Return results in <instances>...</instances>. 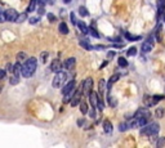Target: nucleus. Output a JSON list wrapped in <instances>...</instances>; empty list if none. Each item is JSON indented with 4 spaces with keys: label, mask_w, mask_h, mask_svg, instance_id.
I'll return each mask as SVG.
<instances>
[{
    "label": "nucleus",
    "mask_w": 165,
    "mask_h": 148,
    "mask_svg": "<svg viewBox=\"0 0 165 148\" xmlns=\"http://www.w3.org/2000/svg\"><path fill=\"white\" fill-rule=\"evenodd\" d=\"M26 19V13H22V14H18V18H17V22H23Z\"/></svg>",
    "instance_id": "31"
},
{
    "label": "nucleus",
    "mask_w": 165,
    "mask_h": 148,
    "mask_svg": "<svg viewBox=\"0 0 165 148\" xmlns=\"http://www.w3.org/2000/svg\"><path fill=\"white\" fill-rule=\"evenodd\" d=\"M78 124H79V125H81V124H84V120H79V121H78Z\"/></svg>",
    "instance_id": "42"
},
{
    "label": "nucleus",
    "mask_w": 165,
    "mask_h": 148,
    "mask_svg": "<svg viewBox=\"0 0 165 148\" xmlns=\"http://www.w3.org/2000/svg\"><path fill=\"white\" fill-rule=\"evenodd\" d=\"M63 1H65V3H70V1H71V0H63Z\"/></svg>",
    "instance_id": "43"
},
{
    "label": "nucleus",
    "mask_w": 165,
    "mask_h": 148,
    "mask_svg": "<svg viewBox=\"0 0 165 148\" xmlns=\"http://www.w3.org/2000/svg\"><path fill=\"white\" fill-rule=\"evenodd\" d=\"M81 93H83V83L80 84V88L78 90H75V93H73V96H72V99H71L72 107H76V106L80 103V101H81Z\"/></svg>",
    "instance_id": "4"
},
{
    "label": "nucleus",
    "mask_w": 165,
    "mask_h": 148,
    "mask_svg": "<svg viewBox=\"0 0 165 148\" xmlns=\"http://www.w3.org/2000/svg\"><path fill=\"white\" fill-rule=\"evenodd\" d=\"M48 19H49V21H55V17H54L53 14H50V13H49V14H48Z\"/></svg>",
    "instance_id": "38"
},
{
    "label": "nucleus",
    "mask_w": 165,
    "mask_h": 148,
    "mask_svg": "<svg viewBox=\"0 0 165 148\" xmlns=\"http://www.w3.org/2000/svg\"><path fill=\"white\" fill-rule=\"evenodd\" d=\"M164 19H165V17H164Z\"/></svg>",
    "instance_id": "45"
},
{
    "label": "nucleus",
    "mask_w": 165,
    "mask_h": 148,
    "mask_svg": "<svg viewBox=\"0 0 165 148\" xmlns=\"http://www.w3.org/2000/svg\"><path fill=\"white\" fill-rule=\"evenodd\" d=\"M90 117H96V111H94V107L92 108V111H90Z\"/></svg>",
    "instance_id": "39"
},
{
    "label": "nucleus",
    "mask_w": 165,
    "mask_h": 148,
    "mask_svg": "<svg viewBox=\"0 0 165 148\" xmlns=\"http://www.w3.org/2000/svg\"><path fill=\"white\" fill-rule=\"evenodd\" d=\"M75 88H76V83H75V80H71V81L67 83L66 85H63V88H62V94L65 96V94H67L68 91L75 90Z\"/></svg>",
    "instance_id": "8"
},
{
    "label": "nucleus",
    "mask_w": 165,
    "mask_h": 148,
    "mask_svg": "<svg viewBox=\"0 0 165 148\" xmlns=\"http://www.w3.org/2000/svg\"><path fill=\"white\" fill-rule=\"evenodd\" d=\"M36 3H37V0H31L29 8H27V12H34V10H35V6H36Z\"/></svg>",
    "instance_id": "24"
},
{
    "label": "nucleus",
    "mask_w": 165,
    "mask_h": 148,
    "mask_svg": "<svg viewBox=\"0 0 165 148\" xmlns=\"http://www.w3.org/2000/svg\"><path fill=\"white\" fill-rule=\"evenodd\" d=\"M159 125L156 122H152V124H146L145 126H142L141 129V134L146 137H153L159 133Z\"/></svg>",
    "instance_id": "2"
},
{
    "label": "nucleus",
    "mask_w": 165,
    "mask_h": 148,
    "mask_svg": "<svg viewBox=\"0 0 165 148\" xmlns=\"http://www.w3.org/2000/svg\"><path fill=\"white\" fill-rule=\"evenodd\" d=\"M5 17H6V21L13 22V21H17V18H18V13H17L16 9L10 8L8 10H5Z\"/></svg>",
    "instance_id": "6"
},
{
    "label": "nucleus",
    "mask_w": 165,
    "mask_h": 148,
    "mask_svg": "<svg viewBox=\"0 0 165 148\" xmlns=\"http://www.w3.org/2000/svg\"><path fill=\"white\" fill-rule=\"evenodd\" d=\"M47 58H48V53L47 52H44V53H41V55H40V59H41V62H45L47 61Z\"/></svg>",
    "instance_id": "32"
},
{
    "label": "nucleus",
    "mask_w": 165,
    "mask_h": 148,
    "mask_svg": "<svg viewBox=\"0 0 165 148\" xmlns=\"http://www.w3.org/2000/svg\"><path fill=\"white\" fill-rule=\"evenodd\" d=\"M4 21H6L5 12H4V10H3L1 8H0V22H4Z\"/></svg>",
    "instance_id": "29"
},
{
    "label": "nucleus",
    "mask_w": 165,
    "mask_h": 148,
    "mask_svg": "<svg viewBox=\"0 0 165 148\" xmlns=\"http://www.w3.org/2000/svg\"><path fill=\"white\" fill-rule=\"evenodd\" d=\"M18 81H19V76L16 75V73H12V75H10V79H9L10 85H16V84H18Z\"/></svg>",
    "instance_id": "16"
},
{
    "label": "nucleus",
    "mask_w": 165,
    "mask_h": 148,
    "mask_svg": "<svg viewBox=\"0 0 165 148\" xmlns=\"http://www.w3.org/2000/svg\"><path fill=\"white\" fill-rule=\"evenodd\" d=\"M164 98V96H153V97H151V103H150V107L151 106H155L157 104V102H160L161 99Z\"/></svg>",
    "instance_id": "17"
},
{
    "label": "nucleus",
    "mask_w": 165,
    "mask_h": 148,
    "mask_svg": "<svg viewBox=\"0 0 165 148\" xmlns=\"http://www.w3.org/2000/svg\"><path fill=\"white\" fill-rule=\"evenodd\" d=\"M78 26H79V29L80 31L84 34V35H86L88 32H89V29H88V26L84 22H78Z\"/></svg>",
    "instance_id": "15"
},
{
    "label": "nucleus",
    "mask_w": 165,
    "mask_h": 148,
    "mask_svg": "<svg viewBox=\"0 0 165 148\" xmlns=\"http://www.w3.org/2000/svg\"><path fill=\"white\" fill-rule=\"evenodd\" d=\"M59 32L63 34V35H67L68 34V27H67V24H66L65 22H62L61 24H59Z\"/></svg>",
    "instance_id": "18"
},
{
    "label": "nucleus",
    "mask_w": 165,
    "mask_h": 148,
    "mask_svg": "<svg viewBox=\"0 0 165 148\" xmlns=\"http://www.w3.org/2000/svg\"><path fill=\"white\" fill-rule=\"evenodd\" d=\"M128 128H130V124H129V122H121V124L119 125V130H120V131H125Z\"/></svg>",
    "instance_id": "22"
},
{
    "label": "nucleus",
    "mask_w": 165,
    "mask_h": 148,
    "mask_svg": "<svg viewBox=\"0 0 165 148\" xmlns=\"http://www.w3.org/2000/svg\"><path fill=\"white\" fill-rule=\"evenodd\" d=\"M39 22V17H32V18H30V23L31 24H35Z\"/></svg>",
    "instance_id": "34"
},
{
    "label": "nucleus",
    "mask_w": 165,
    "mask_h": 148,
    "mask_svg": "<svg viewBox=\"0 0 165 148\" xmlns=\"http://www.w3.org/2000/svg\"><path fill=\"white\" fill-rule=\"evenodd\" d=\"M164 114H165L164 110H157V111H156V116H157V117H163Z\"/></svg>",
    "instance_id": "35"
},
{
    "label": "nucleus",
    "mask_w": 165,
    "mask_h": 148,
    "mask_svg": "<svg viewBox=\"0 0 165 148\" xmlns=\"http://www.w3.org/2000/svg\"><path fill=\"white\" fill-rule=\"evenodd\" d=\"M36 65H37V61L36 58L31 57V58H27L24 63L22 65V75L23 77H26V79H29L34 75V72L36 71Z\"/></svg>",
    "instance_id": "1"
},
{
    "label": "nucleus",
    "mask_w": 165,
    "mask_h": 148,
    "mask_svg": "<svg viewBox=\"0 0 165 148\" xmlns=\"http://www.w3.org/2000/svg\"><path fill=\"white\" fill-rule=\"evenodd\" d=\"M103 130H104V133H107V134L112 133V124L108 120H104L103 121Z\"/></svg>",
    "instance_id": "13"
},
{
    "label": "nucleus",
    "mask_w": 165,
    "mask_h": 148,
    "mask_svg": "<svg viewBox=\"0 0 165 148\" xmlns=\"http://www.w3.org/2000/svg\"><path fill=\"white\" fill-rule=\"evenodd\" d=\"M107 99H108V102H110L111 107H115V106H116V101H115V99H114V98H112L111 96H108V97H107Z\"/></svg>",
    "instance_id": "30"
},
{
    "label": "nucleus",
    "mask_w": 165,
    "mask_h": 148,
    "mask_svg": "<svg viewBox=\"0 0 165 148\" xmlns=\"http://www.w3.org/2000/svg\"><path fill=\"white\" fill-rule=\"evenodd\" d=\"M79 13H80V16H83V17L89 16V12H88V9L85 8V6H80V8H79Z\"/></svg>",
    "instance_id": "23"
},
{
    "label": "nucleus",
    "mask_w": 165,
    "mask_h": 148,
    "mask_svg": "<svg viewBox=\"0 0 165 148\" xmlns=\"http://www.w3.org/2000/svg\"><path fill=\"white\" fill-rule=\"evenodd\" d=\"M152 48H153V41H152V37H148L147 40L145 41V43L142 44V47H141V50L143 53H148L152 50Z\"/></svg>",
    "instance_id": "7"
},
{
    "label": "nucleus",
    "mask_w": 165,
    "mask_h": 148,
    "mask_svg": "<svg viewBox=\"0 0 165 148\" xmlns=\"http://www.w3.org/2000/svg\"><path fill=\"white\" fill-rule=\"evenodd\" d=\"M61 68H62V63L61 61L57 58V59H53L52 61V65H50V70L53 72H58V71H61Z\"/></svg>",
    "instance_id": "10"
},
{
    "label": "nucleus",
    "mask_w": 165,
    "mask_h": 148,
    "mask_svg": "<svg viewBox=\"0 0 165 148\" xmlns=\"http://www.w3.org/2000/svg\"><path fill=\"white\" fill-rule=\"evenodd\" d=\"M89 101H90V104H92V107H98V101H99V96L96 93V91H92V93L89 94Z\"/></svg>",
    "instance_id": "9"
},
{
    "label": "nucleus",
    "mask_w": 165,
    "mask_h": 148,
    "mask_svg": "<svg viewBox=\"0 0 165 148\" xmlns=\"http://www.w3.org/2000/svg\"><path fill=\"white\" fill-rule=\"evenodd\" d=\"M75 63H76V59L73 57H70V58H67L65 62H63V67H65L66 70H71L72 67L75 66Z\"/></svg>",
    "instance_id": "11"
},
{
    "label": "nucleus",
    "mask_w": 165,
    "mask_h": 148,
    "mask_svg": "<svg viewBox=\"0 0 165 148\" xmlns=\"http://www.w3.org/2000/svg\"><path fill=\"white\" fill-rule=\"evenodd\" d=\"M80 45H81V47L83 48H85V49H88V50H92V49H93V47H90V44L89 43H88V41H80Z\"/></svg>",
    "instance_id": "27"
},
{
    "label": "nucleus",
    "mask_w": 165,
    "mask_h": 148,
    "mask_svg": "<svg viewBox=\"0 0 165 148\" xmlns=\"http://www.w3.org/2000/svg\"><path fill=\"white\" fill-rule=\"evenodd\" d=\"M126 54H128L129 57H133V55H135V54H137V48H135V47L129 48L128 52H126Z\"/></svg>",
    "instance_id": "25"
},
{
    "label": "nucleus",
    "mask_w": 165,
    "mask_h": 148,
    "mask_svg": "<svg viewBox=\"0 0 165 148\" xmlns=\"http://www.w3.org/2000/svg\"><path fill=\"white\" fill-rule=\"evenodd\" d=\"M24 59H27V54L24 52H19L18 54H17V62H21L22 63Z\"/></svg>",
    "instance_id": "19"
},
{
    "label": "nucleus",
    "mask_w": 165,
    "mask_h": 148,
    "mask_svg": "<svg viewBox=\"0 0 165 148\" xmlns=\"http://www.w3.org/2000/svg\"><path fill=\"white\" fill-rule=\"evenodd\" d=\"M119 79H120V75H119V73H115V75H112V76H111L110 81H108V84H107V89H108V91L111 90V88H112V85H114V84L116 83V81H117Z\"/></svg>",
    "instance_id": "12"
},
{
    "label": "nucleus",
    "mask_w": 165,
    "mask_h": 148,
    "mask_svg": "<svg viewBox=\"0 0 165 148\" xmlns=\"http://www.w3.org/2000/svg\"><path fill=\"white\" fill-rule=\"evenodd\" d=\"M80 111H81V114L84 115V114H86L88 112V106H86V103H80Z\"/></svg>",
    "instance_id": "28"
},
{
    "label": "nucleus",
    "mask_w": 165,
    "mask_h": 148,
    "mask_svg": "<svg viewBox=\"0 0 165 148\" xmlns=\"http://www.w3.org/2000/svg\"><path fill=\"white\" fill-rule=\"evenodd\" d=\"M125 39H126V40H129V41H135V40H139V39H141V36H133L132 34L126 32L125 34Z\"/></svg>",
    "instance_id": "21"
},
{
    "label": "nucleus",
    "mask_w": 165,
    "mask_h": 148,
    "mask_svg": "<svg viewBox=\"0 0 165 148\" xmlns=\"http://www.w3.org/2000/svg\"><path fill=\"white\" fill-rule=\"evenodd\" d=\"M89 32L92 34V36H93V37H97V39L99 37V34H98V31H97V30L93 27V24H92V27H90V29H89Z\"/></svg>",
    "instance_id": "26"
},
{
    "label": "nucleus",
    "mask_w": 165,
    "mask_h": 148,
    "mask_svg": "<svg viewBox=\"0 0 165 148\" xmlns=\"http://www.w3.org/2000/svg\"><path fill=\"white\" fill-rule=\"evenodd\" d=\"M70 19H71L72 24H78V19H76V17H75V14H73V13H71V16H70Z\"/></svg>",
    "instance_id": "33"
},
{
    "label": "nucleus",
    "mask_w": 165,
    "mask_h": 148,
    "mask_svg": "<svg viewBox=\"0 0 165 148\" xmlns=\"http://www.w3.org/2000/svg\"><path fill=\"white\" fill-rule=\"evenodd\" d=\"M106 66H107V61H106V62H103L102 65H101V68H103V67H106Z\"/></svg>",
    "instance_id": "41"
},
{
    "label": "nucleus",
    "mask_w": 165,
    "mask_h": 148,
    "mask_svg": "<svg viewBox=\"0 0 165 148\" xmlns=\"http://www.w3.org/2000/svg\"><path fill=\"white\" fill-rule=\"evenodd\" d=\"M66 79H67V73L66 72H62V71L55 72V76L53 79V86L54 88H62L65 85Z\"/></svg>",
    "instance_id": "3"
},
{
    "label": "nucleus",
    "mask_w": 165,
    "mask_h": 148,
    "mask_svg": "<svg viewBox=\"0 0 165 148\" xmlns=\"http://www.w3.org/2000/svg\"><path fill=\"white\" fill-rule=\"evenodd\" d=\"M164 144H165V138H161L159 142H157V146H159V147H163Z\"/></svg>",
    "instance_id": "36"
},
{
    "label": "nucleus",
    "mask_w": 165,
    "mask_h": 148,
    "mask_svg": "<svg viewBox=\"0 0 165 148\" xmlns=\"http://www.w3.org/2000/svg\"><path fill=\"white\" fill-rule=\"evenodd\" d=\"M92 89H93V79L92 77H88V79H85V81L83 83V93L86 97H89V94L92 93Z\"/></svg>",
    "instance_id": "5"
},
{
    "label": "nucleus",
    "mask_w": 165,
    "mask_h": 148,
    "mask_svg": "<svg viewBox=\"0 0 165 148\" xmlns=\"http://www.w3.org/2000/svg\"><path fill=\"white\" fill-rule=\"evenodd\" d=\"M117 63H119V66L122 67V68H125V67H128V61L124 58V57H120L117 59Z\"/></svg>",
    "instance_id": "20"
},
{
    "label": "nucleus",
    "mask_w": 165,
    "mask_h": 148,
    "mask_svg": "<svg viewBox=\"0 0 165 148\" xmlns=\"http://www.w3.org/2000/svg\"><path fill=\"white\" fill-rule=\"evenodd\" d=\"M1 90H3V86H1V85H0V93H1Z\"/></svg>",
    "instance_id": "44"
},
{
    "label": "nucleus",
    "mask_w": 165,
    "mask_h": 148,
    "mask_svg": "<svg viewBox=\"0 0 165 148\" xmlns=\"http://www.w3.org/2000/svg\"><path fill=\"white\" fill-rule=\"evenodd\" d=\"M114 55H115V52H110V53H108V58H112Z\"/></svg>",
    "instance_id": "40"
},
{
    "label": "nucleus",
    "mask_w": 165,
    "mask_h": 148,
    "mask_svg": "<svg viewBox=\"0 0 165 148\" xmlns=\"http://www.w3.org/2000/svg\"><path fill=\"white\" fill-rule=\"evenodd\" d=\"M5 77V71L4 70H0V80H3Z\"/></svg>",
    "instance_id": "37"
},
{
    "label": "nucleus",
    "mask_w": 165,
    "mask_h": 148,
    "mask_svg": "<svg viewBox=\"0 0 165 148\" xmlns=\"http://www.w3.org/2000/svg\"><path fill=\"white\" fill-rule=\"evenodd\" d=\"M98 89H99V96L102 97L104 90H106V81H104V80L101 79L99 81H98Z\"/></svg>",
    "instance_id": "14"
}]
</instances>
